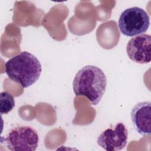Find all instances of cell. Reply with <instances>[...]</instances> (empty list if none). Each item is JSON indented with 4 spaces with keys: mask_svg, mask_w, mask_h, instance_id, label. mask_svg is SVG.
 <instances>
[{
    "mask_svg": "<svg viewBox=\"0 0 151 151\" xmlns=\"http://www.w3.org/2000/svg\"><path fill=\"white\" fill-rule=\"evenodd\" d=\"M107 86V78L103 71L93 65H86L76 74L73 81L74 93L85 96L93 105H97L103 97Z\"/></svg>",
    "mask_w": 151,
    "mask_h": 151,
    "instance_id": "obj_1",
    "label": "cell"
},
{
    "mask_svg": "<svg viewBox=\"0 0 151 151\" xmlns=\"http://www.w3.org/2000/svg\"><path fill=\"white\" fill-rule=\"evenodd\" d=\"M1 94V108L0 113L7 114L11 111L15 106V100L14 97L6 91H2Z\"/></svg>",
    "mask_w": 151,
    "mask_h": 151,
    "instance_id": "obj_8",
    "label": "cell"
},
{
    "mask_svg": "<svg viewBox=\"0 0 151 151\" xmlns=\"http://www.w3.org/2000/svg\"><path fill=\"white\" fill-rule=\"evenodd\" d=\"M39 136L37 131L29 126L18 125L13 127L6 135L5 143L12 151L35 150Z\"/></svg>",
    "mask_w": 151,
    "mask_h": 151,
    "instance_id": "obj_4",
    "label": "cell"
},
{
    "mask_svg": "<svg viewBox=\"0 0 151 151\" xmlns=\"http://www.w3.org/2000/svg\"><path fill=\"white\" fill-rule=\"evenodd\" d=\"M5 73L22 88L34 84L40 78L42 67L40 60L28 51H21L5 64Z\"/></svg>",
    "mask_w": 151,
    "mask_h": 151,
    "instance_id": "obj_2",
    "label": "cell"
},
{
    "mask_svg": "<svg viewBox=\"0 0 151 151\" xmlns=\"http://www.w3.org/2000/svg\"><path fill=\"white\" fill-rule=\"evenodd\" d=\"M151 37L147 34H142L132 38L127 42L126 52L129 58L139 64L150 62Z\"/></svg>",
    "mask_w": 151,
    "mask_h": 151,
    "instance_id": "obj_6",
    "label": "cell"
},
{
    "mask_svg": "<svg viewBox=\"0 0 151 151\" xmlns=\"http://www.w3.org/2000/svg\"><path fill=\"white\" fill-rule=\"evenodd\" d=\"M131 119L136 130L140 134H150L151 102L142 101L136 104L132 109Z\"/></svg>",
    "mask_w": 151,
    "mask_h": 151,
    "instance_id": "obj_7",
    "label": "cell"
},
{
    "mask_svg": "<svg viewBox=\"0 0 151 151\" xmlns=\"http://www.w3.org/2000/svg\"><path fill=\"white\" fill-rule=\"evenodd\" d=\"M150 25V18L142 8L134 6L124 9L118 20L120 31L127 37H134L145 32Z\"/></svg>",
    "mask_w": 151,
    "mask_h": 151,
    "instance_id": "obj_3",
    "label": "cell"
},
{
    "mask_svg": "<svg viewBox=\"0 0 151 151\" xmlns=\"http://www.w3.org/2000/svg\"><path fill=\"white\" fill-rule=\"evenodd\" d=\"M128 132L123 123H117L113 127L104 130L97 137V145L107 151L120 150L127 143Z\"/></svg>",
    "mask_w": 151,
    "mask_h": 151,
    "instance_id": "obj_5",
    "label": "cell"
}]
</instances>
